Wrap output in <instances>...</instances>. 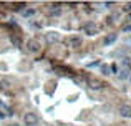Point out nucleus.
<instances>
[{
	"instance_id": "1",
	"label": "nucleus",
	"mask_w": 131,
	"mask_h": 126,
	"mask_svg": "<svg viewBox=\"0 0 131 126\" xmlns=\"http://www.w3.org/2000/svg\"><path fill=\"white\" fill-rule=\"evenodd\" d=\"M86 85H88L90 90H101V88L105 86L101 80H98V78H93V76L86 78Z\"/></svg>"
},
{
	"instance_id": "2",
	"label": "nucleus",
	"mask_w": 131,
	"mask_h": 126,
	"mask_svg": "<svg viewBox=\"0 0 131 126\" xmlns=\"http://www.w3.org/2000/svg\"><path fill=\"white\" fill-rule=\"evenodd\" d=\"M38 121H40V118H38V114H35V113H27L25 116H23V123L27 126H35V124H38Z\"/></svg>"
},
{
	"instance_id": "3",
	"label": "nucleus",
	"mask_w": 131,
	"mask_h": 126,
	"mask_svg": "<svg viewBox=\"0 0 131 126\" xmlns=\"http://www.w3.org/2000/svg\"><path fill=\"white\" fill-rule=\"evenodd\" d=\"M83 30H85V33H86V35H90V37H93V35H96V33H98V28H96L95 22L85 23V25H83Z\"/></svg>"
},
{
	"instance_id": "4",
	"label": "nucleus",
	"mask_w": 131,
	"mask_h": 126,
	"mask_svg": "<svg viewBox=\"0 0 131 126\" xmlns=\"http://www.w3.org/2000/svg\"><path fill=\"white\" fill-rule=\"evenodd\" d=\"M81 43H83V40H81L80 35H71L70 38H68V45H70L71 48H80Z\"/></svg>"
},
{
	"instance_id": "5",
	"label": "nucleus",
	"mask_w": 131,
	"mask_h": 126,
	"mask_svg": "<svg viewBox=\"0 0 131 126\" xmlns=\"http://www.w3.org/2000/svg\"><path fill=\"white\" fill-rule=\"evenodd\" d=\"M27 50H28L30 53H38L40 52V43L37 42V40L30 38L28 42H27Z\"/></svg>"
},
{
	"instance_id": "6",
	"label": "nucleus",
	"mask_w": 131,
	"mask_h": 126,
	"mask_svg": "<svg viewBox=\"0 0 131 126\" xmlns=\"http://www.w3.org/2000/svg\"><path fill=\"white\" fill-rule=\"evenodd\" d=\"M119 114L123 118H131V106L129 105H121L119 106Z\"/></svg>"
},
{
	"instance_id": "7",
	"label": "nucleus",
	"mask_w": 131,
	"mask_h": 126,
	"mask_svg": "<svg viewBox=\"0 0 131 126\" xmlns=\"http://www.w3.org/2000/svg\"><path fill=\"white\" fill-rule=\"evenodd\" d=\"M116 40H118V35L116 33H110V35H106L105 37V40H103V43L105 45H111V43H115Z\"/></svg>"
},
{
	"instance_id": "8",
	"label": "nucleus",
	"mask_w": 131,
	"mask_h": 126,
	"mask_svg": "<svg viewBox=\"0 0 131 126\" xmlns=\"http://www.w3.org/2000/svg\"><path fill=\"white\" fill-rule=\"evenodd\" d=\"M58 38H60V37H58L57 32H48V33H47V42H48V43L58 42Z\"/></svg>"
},
{
	"instance_id": "9",
	"label": "nucleus",
	"mask_w": 131,
	"mask_h": 126,
	"mask_svg": "<svg viewBox=\"0 0 131 126\" xmlns=\"http://www.w3.org/2000/svg\"><path fill=\"white\" fill-rule=\"evenodd\" d=\"M55 70H58L60 73H63L65 76H73V71H71L70 68H67V66H55Z\"/></svg>"
},
{
	"instance_id": "10",
	"label": "nucleus",
	"mask_w": 131,
	"mask_h": 126,
	"mask_svg": "<svg viewBox=\"0 0 131 126\" xmlns=\"http://www.w3.org/2000/svg\"><path fill=\"white\" fill-rule=\"evenodd\" d=\"M10 42H12L17 48H20V47H22V40H20L18 35H10Z\"/></svg>"
},
{
	"instance_id": "11",
	"label": "nucleus",
	"mask_w": 131,
	"mask_h": 126,
	"mask_svg": "<svg viewBox=\"0 0 131 126\" xmlns=\"http://www.w3.org/2000/svg\"><path fill=\"white\" fill-rule=\"evenodd\" d=\"M118 76H119V80H126V78L129 76V70H128V68H123V70L119 71Z\"/></svg>"
},
{
	"instance_id": "12",
	"label": "nucleus",
	"mask_w": 131,
	"mask_h": 126,
	"mask_svg": "<svg viewBox=\"0 0 131 126\" xmlns=\"http://www.w3.org/2000/svg\"><path fill=\"white\" fill-rule=\"evenodd\" d=\"M25 7H27L25 2H17V3H13V10H22V8H25Z\"/></svg>"
},
{
	"instance_id": "13",
	"label": "nucleus",
	"mask_w": 131,
	"mask_h": 126,
	"mask_svg": "<svg viewBox=\"0 0 131 126\" xmlns=\"http://www.w3.org/2000/svg\"><path fill=\"white\" fill-rule=\"evenodd\" d=\"M32 15H35V8H28L23 12V17H32Z\"/></svg>"
},
{
	"instance_id": "14",
	"label": "nucleus",
	"mask_w": 131,
	"mask_h": 126,
	"mask_svg": "<svg viewBox=\"0 0 131 126\" xmlns=\"http://www.w3.org/2000/svg\"><path fill=\"white\" fill-rule=\"evenodd\" d=\"M110 71H111V70H110L108 65H101V73L103 75H110Z\"/></svg>"
},
{
	"instance_id": "15",
	"label": "nucleus",
	"mask_w": 131,
	"mask_h": 126,
	"mask_svg": "<svg viewBox=\"0 0 131 126\" xmlns=\"http://www.w3.org/2000/svg\"><path fill=\"white\" fill-rule=\"evenodd\" d=\"M123 32H131V22L129 23H126V25H123Z\"/></svg>"
},
{
	"instance_id": "16",
	"label": "nucleus",
	"mask_w": 131,
	"mask_h": 126,
	"mask_svg": "<svg viewBox=\"0 0 131 126\" xmlns=\"http://www.w3.org/2000/svg\"><path fill=\"white\" fill-rule=\"evenodd\" d=\"M123 10H125V12H131V2L125 3V7H123Z\"/></svg>"
},
{
	"instance_id": "17",
	"label": "nucleus",
	"mask_w": 131,
	"mask_h": 126,
	"mask_svg": "<svg viewBox=\"0 0 131 126\" xmlns=\"http://www.w3.org/2000/svg\"><path fill=\"white\" fill-rule=\"evenodd\" d=\"M110 70H111V71H113V73H115V75H116V73H118V66H116V65H115V63H113V65H111V66H110Z\"/></svg>"
},
{
	"instance_id": "18",
	"label": "nucleus",
	"mask_w": 131,
	"mask_h": 126,
	"mask_svg": "<svg viewBox=\"0 0 131 126\" xmlns=\"http://www.w3.org/2000/svg\"><path fill=\"white\" fill-rule=\"evenodd\" d=\"M123 65H125V66H129V65H131V60L129 58H125V60H123Z\"/></svg>"
},
{
	"instance_id": "19",
	"label": "nucleus",
	"mask_w": 131,
	"mask_h": 126,
	"mask_svg": "<svg viewBox=\"0 0 131 126\" xmlns=\"http://www.w3.org/2000/svg\"><path fill=\"white\" fill-rule=\"evenodd\" d=\"M5 116H7V114L3 113V110H0V120H3V118H5Z\"/></svg>"
},
{
	"instance_id": "20",
	"label": "nucleus",
	"mask_w": 131,
	"mask_h": 126,
	"mask_svg": "<svg viewBox=\"0 0 131 126\" xmlns=\"http://www.w3.org/2000/svg\"><path fill=\"white\" fill-rule=\"evenodd\" d=\"M128 22H131V13H129V18H128Z\"/></svg>"
},
{
	"instance_id": "21",
	"label": "nucleus",
	"mask_w": 131,
	"mask_h": 126,
	"mask_svg": "<svg viewBox=\"0 0 131 126\" xmlns=\"http://www.w3.org/2000/svg\"><path fill=\"white\" fill-rule=\"evenodd\" d=\"M10 126H18V124H17V123H15V124H10Z\"/></svg>"
},
{
	"instance_id": "22",
	"label": "nucleus",
	"mask_w": 131,
	"mask_h": 126,
	"mask_svg": "<svg viewBox=\"0 0 131 126\" xmlns=\"http://www.w3.org/2000/svg\"><path fill=\"white\" fill-rule=\"evenodd\" d=\"M90 126H93V124H90Z\"/></svg>"
},
{
	"instance_id": "23",
	"label": "nucleus",
	"mask_w": 131,
	"mask_h": 126,
	"mask_svg": "<svg viewBox=\"0 0 131 126\" xmlns=\"http://www.w3.org/2000/svg\"><path fill=\"white\" fill-rule=\"evenodd\" d=\"M129 78H131V76H129Z\"/></svg>"
}]
</instances>
